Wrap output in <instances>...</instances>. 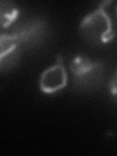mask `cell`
Returning a JSON list of instances; mask_svg holds the SVG:
<instances>
[{"instance_id":"1","label":"cell","mask_w":117,"mask_h":156,"mask_svg":"<svg viewBox=\"0 0 117 156\" xmlns=\"http://www.w3.org/2000/svg\"><path fill=\"white\" fill-rule=\"evenodd\" d=\"M110 2H102L94 11L87 14L79 24L82 38L91 45H104L110 42L115 36L113 23L105 10V5Z\"/></svg>"},{"instance_id":"2","label":"cell","mask_w":117,"mask_h":156,"mask_svg":"<svg viewBox=\"0 0 117 156\" xmlns=\"http://www.w3.org/2000/svg\"><path fill=\"white\" fill-rule=\"evenodd\" d=\"M69 68L73 85L79 91H95L105 79V65L87 55L75 56L70 62Z\"/></svg>"},{"instance_id":"3","label":"cell","mask_w":117,"mask_h":156,"mask_svg":"<svg viewBox=\"0 0 117 156\" xmlns=\"http://www.w3.org/2000/svg\"><path fill=\"white\" fill-rule=\"evenodd\" d=\"M12 33L23 48H38L48 37L49 24L42 18H33L19 23Z\"/></svg>"},{"instance_id":"4","label":"cell","mask_w":117,"mask_h":156,"mask_svg":"<svg viewBox=\"0 0 117 156\" xmlns=\"http://www.w3.org/2000/svg\"><path fill=\"white\" fill-rule=\"evenodd\" d=\"M67 78V71L62 63V58L58 56L56 63L47 67L41 73L39 77V88L44 94H56L66 87Z\"/></svg>"},{"instance_id":"5","label":"cell","mask_w":117,"mask_h":156,"mask_svg":"<svg viewBox=\"0 0 117 156\" xmlns=\"http://www.w3.org/2000/svg\"><path fill=\"white\" fill-rule=\"evenodd\" d=\"M23 47L14 34L2 33L0 37V69L8 72L17 66Z\"/></svg>"},{"instance_id":"6","label":"cell","mask_w":117,"mask_h":156,"mask_svg":"<svg viewBox=\"0 0 117 156\" xmlns=\"http://www.w3.org/2000/svg\"><path fill=\"white\" fill-rule=\"evenodd\" d=\"M20 16V9L13 1L0 2V23L2 28H7L15 23Z\"/></svg>"},{"instance_id":"7","label":"cell","mask_w":117,"mask_h":156,"mask_svg":"<svg viewBox=\"0 0 117 156\" xmlns=\"http://www.w3.org/2000/svg\"><path fill=\"white\" fill-rule=\"evenodd\" d=\"M109 91L113 99L117 101V71L112 77V79L109 83Z\"/></svg>"},{"instance_id":"8","label":"cell","mask_w":117,"mask_h":156,"mask_svg":"<svg viewBox=\"0 0 117 156\" xmlns=\"http://www.w3.org/2000/svg\"><path fill=\"white\" fill-rule=\"evenodd\" d=\"M116 12H117V9H116Z\"/></svg>"}]
</instances>
